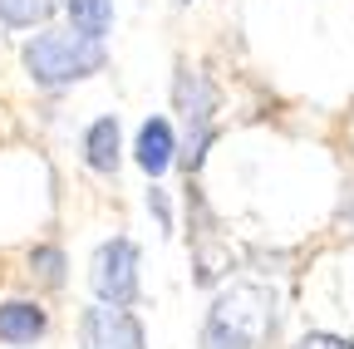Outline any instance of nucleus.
I'll return each mask as SVG.
<instances>
[{"label":"nucleus","instance_id":"f257e3e1","mask_svg":"<svg viewBox=\"0 0 354 349\" xmlns=\"http://www.w3.org/2000/svg\"><path fill=\"white\" fill-rule=\"evenodd\" d=\"M20 64H25V74H30L35 89L64 94V89H74V84L94 79V74L109 64V50L99 45V39L79 35V30H55V25H44L39 35L25 39Z\"/></svg>","mask_w":354,"mask_h":349},{"label":"nucleus","instance_id":"4468645a","mask_svg":"<svg viewBox=\"0 0 354 349\" xmlns=\"http://www.w3.org/2000/svg\"><path fill=\"white\" fill-rule=\"evenodd\" d=\"M344 222H349V232H354V197L344 202Z\"/></svg>","mask_w":354,"mask_h":349},{"label":"nucleus","instance_id":"f03ea898","mask_svg":"<svg viewBox=\"0 0 354 349\" xmlns=\"http://www.w3.org/2000/svg\"><path fill=\"white\" fill-rule=\"evenodd\" d=\"M281 325V305L266 285H227L202 320L197 349H261Z\"/></svg>","mask_w":354,"mask_h":349},{"label":"nucleus","instance_id":"423d86ee","mask_svg":"<svg viewBox=\"0 0 354 349\" xmlns=\"http://www.w3.org/2000/svg\"><path fill=\"white\" fill-rule=\"evenodd\" d=\"M79 158H84L88 172H99V178H113V172L123 167V123H118V113H99L84 128Z\"/></svg>","mask_w":354,"mask_h":349},{"label":"nucleus","instance_id":"ddd939ff","mask_svg":"<svg viewBox=\"0 0 354 349\" xmlns=\"http://www.w3.org/2000/svg\"><path fill=\"white\" fill-rule=\"evenodd\" d=\"M300 349H354V339H339V334H330V330H310V334L300 339Z\"/></svg>","mask_w":354,"mask_h":349},{"label":"nucleus","instance_id":"9d476101","mask_svg":"<svg viewBox=\"0 0 354 349\" xmlns=\"http://www.w3.org/2000/svg\"><path fill=\"white\" fill-rule=\"evenodd\" d=\"M25 266H30V276H35L44 290H64V285H69V256H64V246H50V241L30 246V251H25Z\"/></svg>","mask_w":354,"mask_h":349},{"label":"nucleus","instance_id":"1a4fd4ad","mask_svg":"<svg viewBox=\"0 0 354 349\" xmlns=\"http://www.w3.org/2000/svg\"><path fill=\"white\" fill-rule=\"evenodd\" d=\"M64 15H69V30H79V35H88V39H104L113 35V15H118V6L113 0H64Z\"/></svg>","mask_w":354,"mask_h":349},{"label":"nucleus","instance_id":"0eeeda50","mask_svg":"<svg viewBox=\"0 0 354 349\" xmlns=\"http://www.w3.org/2000/svg\"><path fill=\"white\" fill-rule=\"evenodd\" d=\"M133 162H138L153 182L177 162V128H172V118L153 113V118L138 123V133H133Z\"/></svg>","mask_w":354,"mask_h":349},{"label":"nucleus","instance_id":"20e7f679","mask_svg":"<svg viewBox=\"0 0 354 349\" xmlns=\"http://www.w3.org/2000/svg\"><path fill=\"white\" fill-rule=\"evenodd\" d=\"M88 290L99 305L113 310H133L143 295V251L133 236H109L88 256Z\"/></svg>","mask_w":354,"mask_h":349},{"label":"nucleus","instance_id":"7ed1b4c3","mask_svg":"<svg viewBox=\"0 0 354 349\" xmlns=\"http://www.w3.org/2000/svg\"><path fill=\"white\" fill-rule=\"evenodd\" d=\"M172 113L183 118V143H177V167L202 172L212 143H216V113H221V89L212 84V74L192 69L187 59L172 69Z\"/></svg>","mask_w":354,"mask_h":349},{"label":"nucleus","instance_id":"6e6552de","mask_svg":"<svg viewBox=\"0 0 354 349\" xmlns=\"http://www.w3.org/2000/svg\"><path fill=\"white\" fill-rule=\"evenodd\" d=\"M50 334V310L39 300H0V344H35Z\"/></svg>","mask_w":354,"mask_h":349},{"label":"nucleus","instance_id":"2eb2a0df","mask_svg":"<svg viewBox=\"0 0 354 349\" xmlns=\"http://www.w3.org/2000/svg\"><path fill=\"white\" fill-rule=\"evenodd\" d=\"M177 6H192V0H177Z\"/></svg>","mask_w":354,"mask_h":349},{"label":"nucleus","instance_id":"9b49d317","mask_svg":"<svg viewBox=\"0 0 354 349\" xmlns=\"http://www.w3.org/2000/svg\"><path fill=\"white\" fill-rule=\"evenodd\" d=\"M55 10H64V0H0V25L6 30H35Z\"/></svg>","mask_w":354,"mask_h":349},{"label":"nucleus","instance_id":"39448f33","mask_svg":"<svg viewBox=\"0 0 354 349\" xmlns=\"http://www.w3.org/2000/svg\"><path fill=\"white\" fill-rule=\"evenodd\" d=\"M79 349H148V330L133 310H113V305H84L79 310Z\"/></svg>","mask_w":354,"mask_h":349},{"label":"nucleus","instance_id":"f8f14e48","mask_svg":"<svg viewBox=\"0 0 354 349\" xmlns=\"http://www.w3.org/2000/svg\"><path fill=\"white\" fill-rule=\"evenodd\" d=\"M143 207H148V216L158 222V232H162V236H172V202H167V192H162L158 182L143 192Z\"/></svg>","mask_w":354,"mask_h":349}]
</instances>
